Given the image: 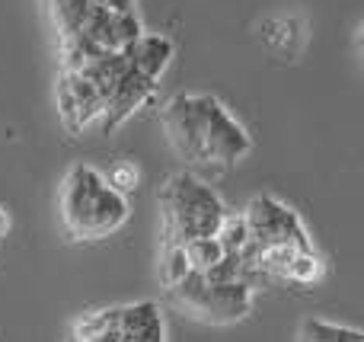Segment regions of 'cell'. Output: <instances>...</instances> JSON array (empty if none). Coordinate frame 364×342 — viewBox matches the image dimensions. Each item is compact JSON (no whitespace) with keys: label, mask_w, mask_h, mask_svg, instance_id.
<instances>
[{"label":"cell","mask_w":364,"mask_h":342,"mask_svg":"<svg viewBox=\"0 0 364 342\" xmlns=\"http://www.w3.org/2000/svg\"><path fill=\"white\" fill-rule=\"evenodd\" d=\"M164 336L160 307L154 301H138L80 317L68 342H164Z\"/></svg>","instance_id":"cell-6"},{"label":"cell","mask_w":364,"mask_h":342,"mask_svg":"<svg viewBox=\"0 0 364 342\" xmlns=\"http://www.w3.org/2000/svg\"><path fill=\"white\" fill-rule=\"evenodd\" d=\"M6 230H10V215H6V208L0 205V237H6Z\"/></svg>","instance_id":"cell-12"},{"label":"cell","mask_w":364,"mask_h":342,"mask_svg":"<svg viewBox=\"0 0 364 342\" xmlns=\"http://www.w3.org/2000/svg\"><path fill=\"white\" fill-rule=\"evenodd\" d=\"M246 247H314L301 215L275 196L250 198L243 211Z\"/></svg>","instance_id":"cell-7"},{"label":"cell","mask_w":364,"mask_h":342,"mask_svg":"<svg viewBox=\"0 0 364 342\" xmlns=\"http://www.w3.org/2000/svg\"><path fill=\"white\" fill-rule=\"evenodd\" d=\"M170 301L179 307L186 317L198 324L227 326L243 320L252 311V285L250 282H211L201 272L188 269L182 279L166 285Z\"/></svg>","instance_id":"cell-5"},{"label":"cell","mask_w":364,"mask_h":342,"mask_svg":"<svg viewBox=\"0 0 364 342\" xmlns=\"http://www.w3.org/2000/svg\"><path fill=\"white\" fill-rule=\"evenodd\" d=\"M160 128L173 154L188 166L230 170L252 151L246 125L211 93H176L166 100Z\"/></svg>","instance_id":"cell-2"},{"label":"cell","mask_w":364,"mask_h":342,"mask_svg":"<svg viewBox=\"0 0 364 342\" xmlns=\"http://www.w3.org/2000/svg\"><path fill=\"white\" fill-rule=\"evenodd\" d=\"M297 342H364V336L352 326L326 324V320H304Z\"/></svg>","instance_id":"cell-8"},{"label":"cell","mask_w":364,"mask_h":342,"mask_svg":"<svg viewBox=\"0 0 364 342\" xmlns=\"http://www.w3.org/2000/svg\"><path fill=\"white\" fill-rule=\"evenodd\" d=\"M102 176L109 179V186H112L115 192H122V196H132V192L138 189L141 173H138V166H134V164H128V160H119V164H115L109 173H102Z\"/></svg>","instance_id":"cell-10"},{"label":"cell","mask_w":364,"mask_h":342,"mask_svg":"<svg viewBox=\"0 0 364 342\" xmlns=\"http://www.w3.org/2000/svg\"><path fill=\"white\" fill-rule=\"evenodd\" d=\"M58 215L70 240H106L119 234L132 218L128 196L115 192L102 170L90 164H74L58 189Z\"/></svg>","instance_id":"cell-3"},{"label":"cell","mask_w":364,"mask_h":342,"mask_svg":"<svg viewBox=\"0 0 364 342\" xmlns=\"http://www.w3.org/2000/svg\"><path fill=\"white\" fill-rule=\"evenodd\" d=\"M157 208L164 247H186L201 237H218L227 218V205L220 202V196L192 170L173 173L160 186Z\"/></svg>","instance_id":"cell-4"},{"label":"cell","mask_w":364,"mask_h":342,"mask_svg":"<svg viewBox=\"0 0 364 342\" xmlns=\"http://www.w3.org/2000/svg\"><path fill=\"white\" fill-rule=\"evenodd\" d=\"M90 4L109 13H138V0H90Z\"/></svg>","instance_id":"cell-11"},{"label":"cell","mask_w":364,"mask_h":342,"mask_svg":"<svg viewBox=\"0 0 364 342\" xmlns=\"http://www.w3.org/2000/svg\"><path fill=\"white\" fill-rule=\"evenodd\" d=\"M182 250H186V260H188V266H192L195 272H205L208 266H214V262L227 253V250L220 247L218 237H201V240L186 243Z\"/></svg>","instance_id":"cell-9"},{"label":"cell","mask_w":364,"mask_h":342,"mask_svg":"<svg viewBox=\"0 0 364 342\" xmlns=\"http://www.w3.org/2000/svg\"><path fill=\"white\" fill-rule=\"evenodd\" d=\"M176 45L160 32H141L115 51H100L77 64H61L55 106L68 134H112L157 96L160 77L173 64Z\"/></svg>","instance_id":"cell-1"}]
</instances>
